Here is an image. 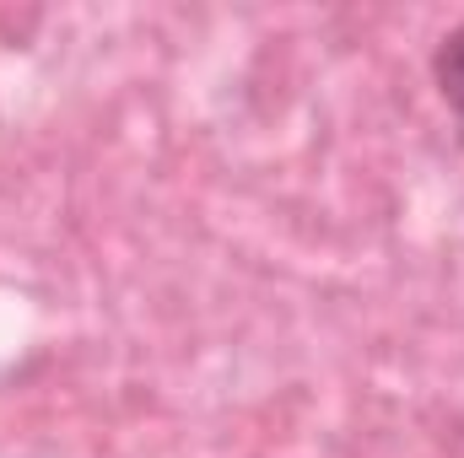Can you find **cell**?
<instances>
[{"label":"cell","mask_w":464,"mask_h":458,"mask_svg":"<svg viewBox=\"0 0 464 458\" xmlns=\"http://www.w3.org/2000/svg\"><path fill=\"white\" fill-rule=\"evenodd\" d=\"M432 87H438V98L464 119V22H454V27L438 38V49H432Z\"/></svg>","instance_id":"6da1fadb"}]
</instances>
